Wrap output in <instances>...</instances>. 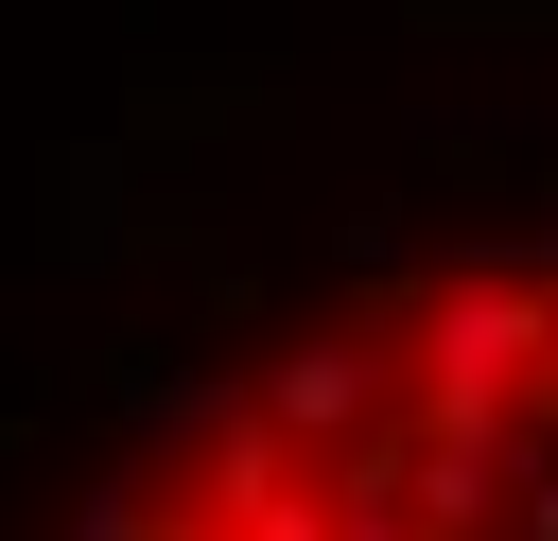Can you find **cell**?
Masks as SVG:
<instances>
[{"instance_id": "6da1fadb", "label": "cell", "mask_w": 558, "mask_h": 541, "mask_svg": "<svg viewBox=\"0 0 558 541\" xmlns=\"http://www.w3.org/2000/svg\"><path fill=\"white\" fill-rule=\"evenodd\" d=\"M70 541H558V227L296 297L87 471Z\"/></svg>"}]
</instances>
